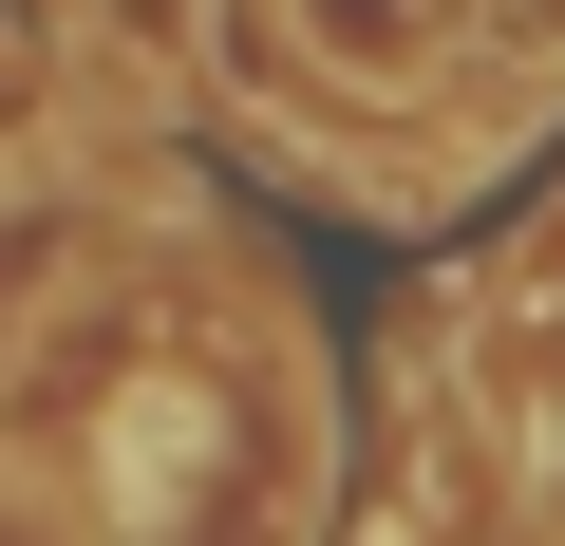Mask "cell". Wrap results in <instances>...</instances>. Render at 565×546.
Listing matches in <instances>:
<instances>
[{
  "instance_id": "obj_6",
  "label": "cell",
  "mask_w": 565,
  "mask_h": 546,
  "mask_svg": "<svg viewBox=\"0 0 565 546\" xmlns=\"http://www.w3.org/2000/svg\"><path fill=\"white\" fill-rule=\"evenodd\" d=\"M546 546H565V452H546Z\"/></svg>"
},
{
  "instance_id": "obj_1",
  "label": "cell",
  "mask_w": 565,
  "mask_h": 546,
  "mask_svg": "<svg viewBox=\"0 0 565 546\" xmlns=\"http://www.w3.org/2000/svg\"><path fill=\"white\" fill-rule=\"evenodd\" d=\"M57 433H76L95 546H302L321 508V415L245 340H114Z\"/></svg>"
},
{
  "instance_id": "obj_2",
  "label": "cell",
  "mask_w": 565,
  "mask_h": 546,
  "mask_svg": "<svg viewBox=\"0 0 565 546\" xmlns=\"http://www.w3.org/2000/svg\"><path fill=\"white\" fill-rule=\"evenodd\" d=\"M282 39H302L340 95H415L434 39H452V0H282Z\"/></svg>"
},
{
  "instance_id": "obj_4",
  "label": "cell",
  "mask_w": 565,
  "mask_h": 546,
  "mask_svg": "<svg viewBox=\"0 0 565 546\" xmlns=\"http://www.w3.org/2000/svg\"><path fill=\"white\" fill-rule=\"evenodd\" d=\"M0 546H95V527H76V508H39L20 471H0Z\"/></svg>"
},
{
  "instance_id": "obj_3",
  "label": "cell",
  "mask_w": 565,
  "mask_h": 546,
  "mask_svg": "<svg viewBox=\"0 0 565 546\" xmlns=\"http://www.w3.org/2000/svg\"><path fill=\"white\" fill-rule=\"evenodd\" d=\"M39 283H57V245H39V226H0V358H20V321H39Z\"/></svg>"
},
{
  "instance_id": "obj_5",
  "label": "cell",
  "mask_w": 565,
  "mask_h": 546,
  "mask_svg": "<svg viewBox=\"0 0 565 546\" xmlns=\"http://www.w3.org/2000/svg\"><path fill=\"white\" fill-rule=\"evenodd\" d=\"M0 132H20V39H0Z\"/></svg>"
}]
</instances>
